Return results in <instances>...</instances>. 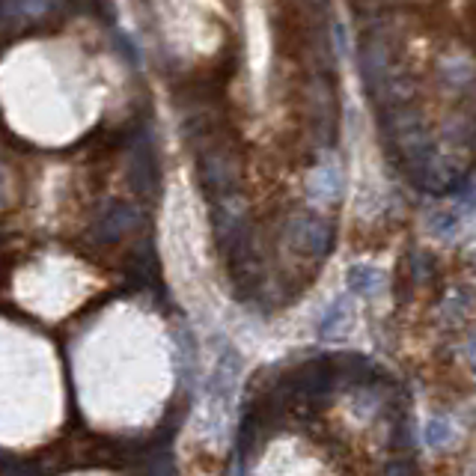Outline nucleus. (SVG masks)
I'll return each instance as SVG.
<instances>
[{"instance_id": "1", "label": "nucleus", "mask_w": 476, "mask_h": 476, "mask_svg": "<svg viewBox=\"0 0 476 476\" xmlns=\"http://www.w3.org/2000/svg\"><path fill=\"white\" fill-rule=\"evenodd\" d=\"M191 152H194L200 191L211 206L215 202L236 200L241 191V176H245V158L238 149V135L232 123H224L218 128L206 131L191 140Z\"/></svg>"}, {"instance_id": "2", "label": "nucleus", "mask_w": 476, "mask_h": 476, "mask_svg": "<svg viewBox=\"0 0 476 476\" xmlns=\"http://www.w3.org/2000/svg\"><path fill=\"white\" fill-rule=\"evenodd\" d=\"M126 131V149H128V185L131 191L144 200V202H155L161 197V164H158V149L155 140H152V131L144 119H135V123L123 126Z\"/></svg>"}, {"instance_id": "3", "label": "nucleus", "mask_w": 476, "mask_h": 476, "mask_svg": "<svg viewBox=\"0 0 476 476\" xmlns=\"http://www.w3.org/2000/svg\"><path fill=\"white\" fill-rule=\"evenodd\" d=\"M307 117H310V131L316 137V144L331 146L337 140V89L331 84V75L310 72Z\"/></svg>"}, {"instance_id": "4", "label": "nucleus", "mask_w": 476, "mask_h": 476, "mask_svg": "<svg viewBox=\"0 0 476 476\" xmlns=\"http://www.w3.org/2000/svg\"><path fill=\"white\" fill-rule=\"evenodd\" d=\"M286 238L301 257H313L316 262H322L333 250L337 232L319 215H292L286 224Z\"/></svg>"}, {"instance_id": "5", "label": "nucleus", "mask_w": 476, "mask_h": 476, "mask_svg": "<svg viewBox=\"0 0 476 476\" xmlns=\"http://www.w3.org/2000/svg\"><path fill=\"white\" fill-rule=\"evenodd\" d=\"M140 224V209H135L131 202L123 200H107L105 206L96 211L93 227H89V238L98 247H110L119 245L128 232H135V227Z\"/></svg>"}, {"instance_id": "6", "label": "nucleus", "mask_w": 476, "mask_h": 476, "mask_svg": "<svg viewBox=\"0 0 476 476\" xmlns=\"http://www.w3.org/2000/svg\"><path fill=\"white\" fill-rule=\"evenodd\" d=\"M6 30L15 22H22V30H48L51 24H63L66 4L63 0H6L4 6Z\"/></svg>"}, {"instance_id": "7", "label": "nucleus", "mask_w": 476, "mask_h": 476, "mask_svg": "<svg viewBox=\"0 0 476 476\" xmlns=\"http://www.w3.org/2000/svg\"><path fill=\"white\" fill-rule=\"evenodd\" d=\"M346 280L354 295H376V289L381 286V271L372 266H351Z\"/></svg>"}, {"instance_id": "8", "label": "nucleus", "mask_w": 476, "mask_h": 476, "mask_svg": "<svg viewBox=\"0 0 476 476\" xmlns=\"http://www.w3.org/2000/svg\"><path fill=\"white\" fill-rule=\"evenodd\" d=\"M423 441H426L429 450H441L453 441V423L443 417H432L426 423V432H423Z\"/></svg>"}, {"instance_id": "9", "label": "nucleus", "mask_w": 476, "mask_h": 476, "mask_svg": "<svg viewBox=\"0 0 476 476\" xmlns=\"http://www.w3.org/2000/svg\"><path fill=\"white\" fill-rule=\"evenodd\" d=\"M459 224H462V215L459 211H453V209H441V211H434V215L429 218V227L432 232L438 238H450L459 232Z\"/></svg>"}, {"instance_id": "10", "label": "nucleus", "mask_w": 476, "mask_h": 476, "mask_svg": "<svg viewBox=\"0 0 476 476\" xmlns=\"http://www.w3.org/2000/svg\"><path fill=\"white\" fill-rule=\"evenodd\" d=\"M346 322V301H333L331 310L325 313V319L319 322V337H333L340 331V325Z\"/></svg>"}, {"instance_id": "11", "label": "nucleus", "mask_w": 476, "mask_h": 476, "mask_svg": "<svg viewBox=\"0 0 476 476\" xmlns=\"http://www.w3.org/2000/svg\"><path fill=\"white\" fill-rule=\"evenodd\" d=\"M464 351H468V360L473 363V367H476V333H473V337H471V342H468V349H464Z\"/></svg>"}]
</instances>
